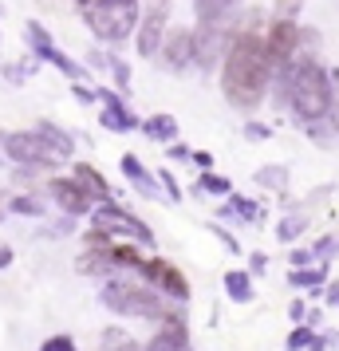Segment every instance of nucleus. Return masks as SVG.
Here are the masks:
<instances>
[{
  "instance_id": "f03ea898",
  "label": "nucleus",
  "mask_w": 339,
  "mask_h": 351,
  "mask_svg": "<svg viewBox=\"0 0 339 351\" xmlns=\"http://www.w3.org/2000/svg\"><path fill=\"white\" fill-rule=\"evenodd\" d=\"M327 75H323L320 67H304L300 75H296V91H292V103H296V111L304 114V119H320L327 111Z\"/></svg>"
},
{
  "instance_id": "20e7f679",
  "label": "nucleus",
  "mask_w": 339,
  "mask_h": 351,
  "mask_svg": "<svg viewBox=\"0 0 339 351\" xmlns=\"http://www.w3.org/2000/svg\"><path fill=\"white\" fill-rule=\"evenodd\" d=\"M55 193H60V197H64V202H67V206H71V209H83V197H79V193H75V190H71L67 182H60V186H55Z\"/></svg>"
},
{
  "instance_id": "423d86ee",
  "label": "nucleus",
  "mask_w": 339,
  "mask_h": 351,
  "mask_svg": "<svg viewBox=\"0 0 339 351\" xmlns=\"http://www.w3.org/2000/svg\"><path fill=\"white\" fill-rule=\"evenodd\" d=\"M336 127H339V107H336Z\"/></svg>"
},
{
  "instance_id": "39448f33",
  "label": "nucleus",
  "mask_w": 339,
  "mask_h": 351,
  "mask_svg": "<svg viewBox=\"0 0 339 351\" xmlns=\"http://www.w3.org/2000/svg\"><path fill=\"white\" fill-rule=\"evenodd\" d=\"M48 351H71V343H67V339H55V343H51Z\"/></svg>"
},
{
  "instance_id": "7ed1b4c3",
  "label": "nucleus",
  "mask_w": 339,
  "mask_h": 351,
  "mask_svg": "<svg viewBox=\"0 0 339 351\" xmlns=\"http://www.w3.org/2000/svg\"><path fill=\"white\" fill-rule=\"evenodd\" d=\"M292 40H296V28H292V24H280V28L273 32L268 56H273V60H284V56H288V48H292Z\"/></svg>"
},
{
  "instance_id": "f257e3e1",
  "label": "nucleus",
  "mask_w": 339,
  "mask_h": 351,
  "mask_svg": "<svg viewBox=\"0 0 339 351\" xmlns=\"http://www.w3.org/2000/svg\"><path fill=\"white\" fill-rule=\"evenodd\" d=\"M264 80H268V51L260 48L257 40H241L225 67L229 99L241 103V107H253L260 99V91H264Z\"/></svg>"
}]
</instances>
